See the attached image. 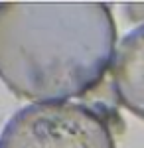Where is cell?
<instances>
[{
    "label": "cell",
    "mask_w": 144,
    "mask_h": 148,
    "mask_svg": "<svg viewBox=\"0 0 144 148\" xmlns=\"http://www.w3.org/2000/svg\"><path fill=\"white\" fill-rule=\"evenodd\" d=\"M105 2H0V79L36 103H65L99 85L115 57Z\"/></svg>",
    "instance_id": "6da1fadb"
},
{
    "label": "cell",
    "mask_w": 144,
    "mask_h": 148,
    "mask_svg": "<svg viewBox=\"0 0 144 148\" xmlns=\"http://www.w3.org/2000/svg\"><path fill=\"white\" fill-rule=\"evenodd\" d=\"M0 148H115L111 119L81 103H32L8 119Z\"/></svg>",
    "instance_id": "7a4b0ae2"
},
{
    "label": "cell",
    "mask_w": 144,
    "mask_h": 148,
    "mask_svg": "<svg viewBox=\"0 0 144 148\" xmlns=\"http://www.w3.org/2000/svg\"><path fill=\"white\" fill-rule=\"evenodd\" d=\"M111 75L119 103L144 119V24L121 40L112 57Z\"/></svg>",
    "instance_id": "3957f363"
},
{
    "label": "cell",
    "mask_w": 144,
    "mask_h": 148,
    "mask_svg": "<svg viewBox=\"0 0 144 148\" xmlns=\"http://www.w3.org/2000/svg\"><path fill=\"white\" fill-rule=\"evenodd\" d=\"M124 10L128 12L126 16L130 20H144V2H132V4H124Z\"/></svg>",
    "instance_id": "277c9868"
}]
</instances>
